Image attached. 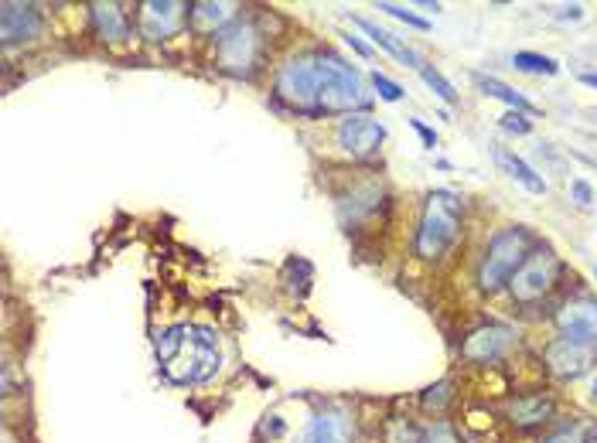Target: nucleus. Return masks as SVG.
<instances>
[{
  "mask_svg": "<svg viewBox=\"0 0 597 443\" xmlns=\"http://www.w3.org/2000/svg\"><path fill=\"white\" fill-rule=\"evenodd\" d=\"M318 113H352L369 103L362 75L335 52H318Z\"/></svg>",
  "mask_w": 597,
  "mask_h": 443,
  "instance_id": "obj_2",
  "label": "nucleus"
},
{
  "mask_svg": "<svg viewBox=\"0 0 597 443\" xmlns=\"http://www.w3.org/2000/svg\"><path fill=\"white\" fill-rule=\"evenodd\" d=\"M386 140V127L369 116H348V120L338 127V144L348 150L352 157H369L376 154L379 144Z\"/></svg>",
  "mask_w": 597,
  "mask_h": 443,
  "instance_id": "obj_13",
  "label": "nucleus"
},
{
  "mask_svg": "<svg viewBox=\"0 0 597 443\" xmlns=\"http://www.w3.org/2000/svg\"><path fill=\"white\" fill-rule=\"evenodd\" d=\"M379 11H386L389 18H396V21H406V24H410V28H420V31H427V28H430V21L417 18V14H410V11H406V7L386 4V0H383V4H379Z\"/></svg>",
  "mask_w": 597,
  "mask_h": 443,
  "instance_id": "obj_25",
  "label": "nucleus"
},
{
  "mask_svg": "<svg viewBox=\"0 0 597 443\" xmlns=\"http://www.w3.org/2000/svg\"><path fill=\"white\" fill-rule=\"evenodd\" d=\"M420 79H424L427 86L444 99V103H458V93H454V86H451V82H447L437 69H430V65H424V69H420Z\"/></svg>",
  "mask_w": 597,
  "mask_h": 443,
  "instance_id": "obj_22",
  "label": "nucleus"
},
{
  "mask_svg": "<svg viewBox=\"0 0 597 443\" xmlns=\"http://www.w3.org/2000/svg\"><path fill=\"white\" fill-rule=\"evenodd\" d=\"M154 351L161 372L178 386H198L219 372V338L202 324H174L157 338Z\"/></svg>",
  "mask_w": 597,
  "mask_h": 443,
  "instance_id": "obj_1",
  "label": "nucleus"
},
{
  "mask_svg": "<svg viewBox=\"0 0 597 443\" xmlns=\"http://www.w3.org/2000/svg\"><path fill=\"white\" fill-rule=\"evenodd\" d=\"M591 392H594V399H597V375H594V386H591Z\"/></svg>",
  "mask_w": 597,
  "mask_h": 443,
  "instance_id": "obj_34",
  "label": "nucleus"
},
{
  "mask_svg": "<svg viewBox=\"0 0 597 443\" xmlns=\"http://www.w3.org/2000/svg\"><path fill=\"white\" fill-rule=\"evenodd\" d=\"M580 79H584V82H587V86H594V89H597V75H591V72H584V75H580Z\"/></svg>",
  "mask_w": 597,
  "mask_h": 443,
  "instance_id": "obj_33",
  "label": "nucleus"
},
{
  "mask_svg": "<svg viewBox=\"0 0 597 443\" xmlns=\"http://www.w3.org/2000/svg\"><path fill=\"white\" fill-rule=\"evenodd\" d=\"M557 18H563V21H580V18H584V7H580V4H574V7H560V14H557Z\"/></svg>",
  "mask_w": 597,
  "mask_h": 443,
  "instance_id": "obj_32",
  "label": "nucleus"
},
{
  "mask_svg": "<svg viewBox=\"0 0 597 443\" xmlns=\"http://www.w3.org/2000/svg\"><path fill=\"white\" fill-rule=\"evenodd\" d=\"M318 86H321V72H318V52H301L290 55L277 72V96L290 103L294 110L304 113H318Z\"/></svg>",
  "mask_w": 597,
  "mask_h": 443,
  "instance_id": "obj_5",
  "label": "nucleus"
},
{
  "mask_svg": "<svg viewBox=\"0 0 597 443\" xmlns=\"http://www.w3.org/2000/svg\"><path fill=\"white\" fill-rule=\"evenodd\" d=\"M475 82H478V89H482L485 96H495V99H502V103L516 106V113H533V103H529L526 96H519L516 89H509L505 82L492 79V75H482V72H478Z\"/></svg>",
  "mask_w": 597,
  "mask_h": 443,
  "instance_id": "obj_19",
  "label": "nucleus"
},
{
  "mask_svg": "<svg viewBox=\"0 0 597 443\" xmlns=\"http://www.w3.org/2000/svg\"><path fill=\"white\" fill-rule=\"evenodd\" d=\"M345 45L352 48V52H359L362 58H369V45H366V41H362L359 35H345Z\"/></svg>",
  "mask_w": 597,
  "mask_h": 443,
  "instance_id": "obj_31",
  "label": "nucleus"
},
{
  "mask_svg": "<svg viewBox=\"0 0 597 443\" xmlns=\"http://www.w3.org/2000/svg\"><path fill=\"white\" fill-rule=\"evenodd\" d=\"M512 65L522 69V72H543V75H557L560 72V65L553 62L550 55H536V52H516Z\"/></svg>",
  "mask_w": 597,
  "mask_h": 443,
  "instance_id": "obj_21",
  "label": "nucleus"
},
{
  "mask_svg": "<svg viewBox=\"0 0 597 443\" xmlns=\"http://www.w3.org/2000/svg\"><path fill=\"white\" fill-rule=\"evenodd\" d=\"M557 328H560V338L597 345V300L580 297V300L563 304L557 311Z\"/></svg>",
  "mask_w": 597,
  "mask_h": 443,
  "instance_id": "obj_12",
  "label": "nucleus"
},
{
  "mask_svg": "<svg viewBox=\"0 0 597 443\" xmlns=\"http://www.w3.org/2000/svg\"><path fill=\"white\" fill-rule=\"evenodd\" d=\"M509 416H512V423L526 426V430L529 426H543L553 416V403L546 396H526L509 406Z\"/></svg>",
  "mask_w": 597,
  "mask_h": 443,
  "instance_id": "obj_17",
  "label": "nucleus"
},
{
  "mask_svg": "<svg viewBox=\"0 0 597 443\" xmlns=\"http://www.w3.org/2000/svg\"><path fill=\"white\" fill-rule=\"evenodd\" d=\"M570 195H574V202L580 205V208H591V202H594V191H591V185L587 181H570Z\"/></svg>",
  "mask_w": 597,
  "mask_h": 443,
  "instance_id": "obj_29",
  "label": "nucleus"
},
{
  "mask_svg": "<svg viewBox=\"0 0 597 443\" xmlns=\"http://www.w3.org/2000/svg\"><path fill=\"white\" fill-rule=\"evenodd\" d=\"M372 86H376L379 99H386V103H400V99H403V89L396 86L393 79H386L383 72H376V75H372Z\"/></svg>",
  "mask_w": 597,
  "mask_h": 443,
  "instance_id": "obj_24",
  "label": "nucleus"
},
{
  "mask_svg": "<svg viewBox=\"0 0 597 443\" xmlns=\"http://www.w3.org/2000/svg\"><path fill=\"white\" fill-rule=\"evenodd\" d=\"M516 345V331L505 328V324H485V328L471 331L461 345V358L468 362H499L502 355H509V348Z\"/></svg>",
  "mask_w": 597,
  "mask_h": 443,
  "instance_id": "obj_10",
  "label": "nucleus"
},
{
  "mask_svg": "<svg viewBox=\"0 0 597 443\" xmlns=\"http://www.w3.org/2000/svg\"><path fill=\"white\" fill-rule=\"evenodd\" d=\"M93 11V24H96V35L103 41H127L130 35V21L127 14H123L120 4H93L89 7Z\"/></svg>",
  "mask_w": 597,
  "mask_h": 443,
  "instance_id": "obj_15",
  "label": "nucleus"
},
{
  "mask_svg": "<svg viewBox=\"0 0 597 443\" xmlns=\"http://www.w3.org/2000/svg\"><path fill=\"white\" fill-rule=\"evenodd\" d=\"M543 358H546V369L560 375V379H580V375L591 372V365L597 362V345L557 338L553 345H546Z\"/></svg>",
  "mask_w": 597,
  "mask_h": 443,
  "instance_id": "obj_8",
  "label": "nucleus"
},
{
  "mask_svg": "<svg viewBox=\"0 0 597 443\" xmlns=\"http://www.w3.org/2000/svg\"><path fill=\"white\" fill-rule=\"evenodd\" d=\"M420 443H461V440L454 437V430L447 423H434V426H427V430L420 433Z\"/></svg>",
  "mask_w": 597,
  "mask_h": 443,
  "instance_id": "obj_26",
  "label": "nucleus"
},
{
  "mask_svg": "<svg viewBox=\"0 0 597 443\" xmlns=\"http://www.w3.org/2000/svg\"><path fill=\"white\" fill-rule=\"evenodd\" d=\"M495 157H499V164L509 167L512 178H516L519 185H526L529 191H533V195H543V191H546V181H543L540 174H536L526 161H522V157H516V154H502V150H499Z\"/></svg>",
  "mask_w": 597,
  "mask_h": 443,
  "instance_id": "obj_20",
  "label": "nucleus"
},
{
  "mask_svg": "<svg viewBox=\"0 0 597 443\" xmlns=\"http://www.w3.org/2000/svg\"><path fill=\"white\" fill-rule=\"evenodd\" d=\"M591 443H597V426H594V430H591Z\"/></svg>",
  "mask_w": 597,
  "mask_h": 443,
  "instance_id": "obj_35",
  "label": "nucleus"
},
{
  "mask_svg": "<svg viewBox=\"0 0 597 443\" xmlns=\"http://www.w3.org/2000/svg\"><path fill=\"white\" fill-rule=\"evenodd\" d=\"M188 21L198 31H215L219 35L222 28H229L236 21V4H192L188 7Z\"/></svg>",
  "mask_w": 597,
  "mask_h": 443,
  "instance_id": "obj_16",
  "label": "nucleus"
},
{
  "mask_svg": "<svg viewBox=\"0 0 597 443\" xmlns=\"http://www.w3.org/2000/svg\"><path fill=\"white\" fill-rule=\"evenodd\" d=\"M461 232V202L451 191H434L424 205V219L417 229V256L437 259Z\"/></svg>",
  "mask_w": 597,
  "mask_h": 443,
  "instance_id": "obj_4",
  "label": "nucleus"
},
{
  "mask_svg": "<svg viewBox=\"0 0 597 443\" xmlns=\"http://www.w3.org/2000/svg\"><path fill=\"white\" fill-rule=\"evenodd\" d=\"M502 130L505 133H529V130H533V123L526 120V113H505L502 116Z\"/></svg>",
  "mask_w": 597,
  "mask_h": 443,
  "instance_id": "obj_28",
  "label": "nucleus"
},
{
  "mask_svg": "<svg viewBox=\"0 0 597 443\" xmlns=\"http://www.w3.org/2000/svg\"><path fill=\"white\" fill-rule=\"evenodd\" d=\"M355 24H359V28H362V31H366V35H369L372 41H376V45H379V48H386V52H389V55H393V58H400V62H406V65H413V69H424V62H420V58H417V55H413V52H410V48H403V45H400V41H396L393 35H389V31H383V28H376V24H372V21H366V18H355Z\"/></svg>",
  "mask_w": 597,
  "mask_h": 443,
  "instance_id": "obj_18",
  "label": "nucleus"
},
{
  "mask_svg": "<svg viewBox=\"0 0 597 443\" xmlns=\"http://www.w3.org/2000/svg\"><path fill=\"white\" fill-rule=\"evenodd\" d=\"M560 280V259L553 256V249H536L526 256V263L516 270V277L509 280V294L519 304H536L557 287Z\"/></svg>",
  "mask_w": 597,
  "mask_h": 443,
  "instance_id": "obj_7",
  "label": "nucleus"
},
{
  "mask_svg": "<svg viewBox=\"0 0 597 443\" xmlns=\"http://www.w3.org/2000/svg\"><path fill=\"white\" fill-rule=\"evenodd\" d=\"M540 443H584V430H580L577 423H567V426H557L553 433H546Z\"/></svg>",
  "mask_w": 597,
  "mask_h": 443,
  "instance_id": "obj_23",
  "label": "nucleus"
},
{
  "mask_svg": "<svg viewBox=\"0 0 597 443\" xmlns=\"http://www.w3.org/2000/svg\"><path fill=\"white\" fill-rule=\"evenodd\" d=\"M41 28H45V21H41V11L35 4H18V0L0 4V41L7 48L35 41Z\"/></svg>",
  "mask_w": 597,
  "mask_h": 443,
  "instance_id": "obj_9",
  "label": "nucleus"
},
{
  "mask_svg": "<svg viewBox=\"0 0 597 443\" xmlns=\"http://www.w3.org/2000/svg\"><path fill=\"white\" fill-rule=\"evenodd\" d=\"M263 52V38L256 31L253 21L236 18L229 28H222L215 35V55H219V65L232 75H250L256 72V62H260Z\"/></svg>",
  "mask_w": 597,
  "mask_h": 443,
  "instance_id": "obj_6",
  "label": "nucleus"
},
{
  "mask_svg": "<svg viewBox=\"0 0 597 443\" xmlns=\"http://www.w3.org/2000/svg\"><path fill=\"white\" fill-rule=\"evenodd\" d=\"M348 437H352V426H348L345 416L338 409H325L308 423L301 443H348Z\"/></svg>",
  "mask_w": 597,
  "mask_h": 443,
  "instance_id": "obj_14",
  "label": "nucleus"
},
{
  "mask_svg": "<svg viewBox=\"0 0 597 443\" xmlns=\"http://www.w3.org/2000/svg\"><path fill=\"white\" fill-rule=\"evenodd\" d=\"M185 21H188V7L178 4V0H164V4L147 0V4H140V14H137L140 31H144V38H151V41L171 38L174 31H181Z\"/></svg>",
  "mask_w": 597,
  "mask_h": 443,
  "instance_id": "obj_11",
  "label": "nucleus"
},
{
  "mask_svg": "<svg viewBox=\"0 0 597 443\" xmlns=\"http://www.w3.org/2000/svg\"><path fill=\"white\" fill-rule=\"evenodd\" d=\"M410 127L417 130L420 137H424V144H427V147H437V133L430 130V127H424V123H420V120H410Z\"/></svg>",
  "mask_w": 597,
  "mask_h": 443,
  "instance_id": "obj_30",
  "label": "nucleus"
},
{
  "mask_svg": "<svg viewBox=\"0 0 597 443\" xmlns=\"http://www.w3.org/2000/svg\"><path fill=\"white\" fill-rule=\"evenodd\" d=\"M529 246H533V236H529L522 225H512V229H502L499 236L488 242L482 266H478V287L485 294H495L502 283H509L516 277V270L526 263Z\"/></svg>",
  "mask_w": 597,
  "mask_h": 443,
  "instance_id": "obj_3",
  "label": "nucleus"
},
{
  "mask_svg": "<svg viewBox=\"0 0 597 443\" xmlns=\"http://www.w3.org/2000/svg\"><path fill=\"white\" fill-rule=\"evenodd\" d=\"M447 399H451V382H441V386H437V389H430V392H427L424 406H427V409H434V413H441Z\"/></svg>",
  "mask_w": 597,
  "mask_h": 443,
  "instance_id": "obj_27",
  "label": "nucleus"
}]
</instances>
